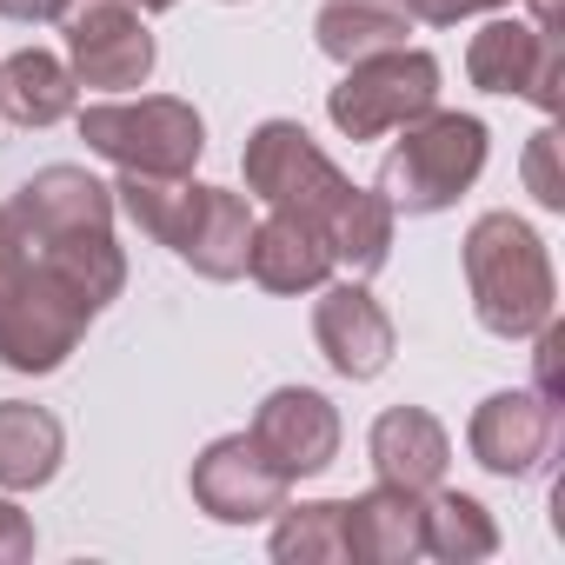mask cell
<instances>
[{
  "label": "cell",
  "mask_w": 565,
  "mask_h": 565,
  "mask_svg": "<svg viewBox=\"0 0 565 565\" xmlns=\"http://www.w3.org/2000/svg\"><path fill=\"white\" fill-rule=\"evenodd\" d=\"M127 253L114 239V186L87 167H41L0 206V366L61 373L87 327L120 300Z\"/></svg>",
  "instance_id": "1"
},
{
  "label": "cell",
  "mask_w": 565,
  "mask_h": 565,
  "mask_svg": "<svg viewBox=\"0 0 565 565\" xmlns=\"http://www.w3.org/2000/svg\"><path fill=\"white\" fill-rule=\"evenodd\" d=\"M239 173H246V193H259L273 213L307 220L333 246V266H347L353 279H373L393 259V220L399 213L386 206L380 186H353L300 120H259L246 134Z\"/></svg>",
  "instance_id": "2"
},
{
  "label": "cell",
  "mask_w": 565,
  "mask_h": 565,
  "mask_svg": "<svg viewBox=\"0 0 565 565\" xmlns=\"http://www.w3.org/2000/svg\"><path fill=\"white\" fill-rule=\"evenodd\" d=\"M114 206L200 279H239L253 246V206L233 186H200L193 173H120Z\"/></svg>",
  "instance_id": "3"
},
{
  "label": "cell",
  "mask_w": 565,
  "mask_h": 565,
  "mask_svg": "<svg viewBox=\"0 0 565 565\" xmlns=\"http://www.w3.org/2000/svg\"><path fill=\"white\" fill-rule=\"evenodd\" d=\"M466 294L492 340H532L558 313L545 239L519 213H479L466 233Z\"/></svg>",
  "instance_id": "4"
},
{
  "label": "cell",
  "mask_w": 565,
  "mask_h": 565,
  "mask_svg": "<svg viewBox=\"0 0 565 565\" xmlns=\"http://www.w3.org/2000/svg\"><path fill=\"white\" fill-rule=\"evenodd\" d=\"M406 140L380 160V193L393 213H446L486 173V120L472 114H419L399 127Z\"/></svg>",
  "instance_id": "5"
},
{
  "label": "cell",
  "mask_w": 565,
  "mask_h": 565,
  "mask_svg": "<svg viewBox=\"0 0 565 565\" xmlns=\"http://www.w3.org/2000/svg\"><path fill=\"white\" fill-rule=\"evenodd\" d=\"M81 140L120 173H193L206 153V120L193 114V100L140 94V100L81 107Z\"/></svg>",
  "instance_id": "6"
},
{
  "label": "cell",
  "mask_w": 565,
  "mask_h": 565,
  "mask_svg": "<svg viewBox=\"0 0 565 565\" xmlns=\"http://www.w3.org/2000/svg\"><path fill=\"white\" fill-rule=\"evenodd\" d=\"M439 107V61L426 47H393V54H373V61H353L347 81L327 94V120L347 134V140H380V134H399L406 120L433 114Z\"/></svg>",
  "instance_id": "7"
},
{
  "label": "cell",
  "mask_w": 565,
  "mask_h": 565,
  "mask_svg": "<svg viewBox=\"0 0 565 565\" xmlns=\"http://www.w3.org/2000/svg\"><path fill=\"white\" fill-rule=\"evenodd\" d=\"M67 67L81 87H100V94H127V87H147L160 47L140 21V8L127 0H67Z\"/></svg>",
  "instance_id": "8"
},
{
  "label": "cell",
  "mask_w": 565,
  "mask_h": 565,
  "mask_svg": "<svg viewBox=\"0 0 565 565\" xmlns=\"http://www.w3.org/2000/svg\"><path fill=\"white\" fill-rule=\"evenodd\" d=\"M466 74L479 94H512V100H532L539 114H558L565 100V47L558 34H539L532 21L492 14L466 47Z\"/></svg>",
  "instance_id": "9"
},
{
  "label": "cell",
  "mask_w": 565,
  "mask_h": 565,
  "mask_svg": "<svg viewBox=\"0 0 565 565\" xmlns=\"http://www.w3.org/2000/svg\"><path fill=\"white\" fill-rule=\"evenodd\" d=\"M186 486H193V505H200L206 519H220V525H259V519H273L279 505H287V492H294V479L279 472L246 433L213 439V446L193 459Z\"/></svg>",
  "instance_id": "10"
},
{
  "label": "cell",
  "mask_w": 565,
  "mask_h": 565,
  "mask_svg": "<svg viewBox=\"0 0 565 565\" xmlns=\"http://www.w3.org/2000/svg\"><path fill=\"white\" fill-rule=\"evenodd\" d=\"M313 340L340 380H380L399 353L393 313L366 294V279H327L313 300Z\"/></svg>",
  "instance_id": "11"
},
{
  "label": "cell",
  "mask_w": 565,
  "mask_h": 565,
  "mask_svg": "<svg viewBox=\"0 0 565 565\" xmlns=\"http://www.w3.org/2000/svg\"><path fill=\"white\" fill-rule=\"evenodd\" d=\"M246 439H253L279 472H287V479H313V472H327V466L340 459V413H333V399L313 393V386H279V393L259 399Z\"/></svg>",
  "instance_id": "12"
},
{
  "label": "cell",
  "mask_w": 565,
  "mask_h": 565,
  "mask_svg": "<svg viewBox=\"0 0 565 565\" xmlns=\"http://www.w3.org/2000/svg\"><path fill=\"white\" fill-rule=\"evenodd\" d=\"M552 439H558V406H545L532 386L479 399V413H472V426H466V452H472L492 479H525V472H539L545 452H552Z\"/></svg>",
  "instance_id": "13"
},
{
  "label": "cell",
  "mask_w": 565,
  "mask_h": 565,
  "mask_svg": "<svg viewBox=\"0 0 565 565\" xmlns=\"http://www.w3.org/2000/svg\"><path fill=\"white\" fill-rule=\"evenodd\" d=\"M366 452H373V472L406 492L446 486V466H452V439L426 406H386L366 433Z\"/></svg>",
  "instance_id": "14"
},
{
  "label": "cell",
  "mask_w": 565,
  "mask_h": 565,
  "mask_svg": "<svg viewBox=\"0 0 565 565\" xmlns=\"http://www.w3.org/2000/svg\"><path fill=\"white\" fill-rule=\"evenodd\" d=\"M246 273L259 279L266 294H320L327 279H333V246H327L307 220L273 213V220H253Z\"/></svg>",
  "instance_id": "15"
},
{
  "label": "cell",
  "mask_w": 565,
  "mask_h": 565,
  "mask_svg": "<svg viewBox=\"0 0 565 565\" xmlns=\"http://www.w3.org/2000/svg\"><path fill=\"white\" fill-rule=\"evenodd\" d=\"M419 505L426 492L406 486H373L360 499H347V558L353 565H406L419 558Z\"/></svg>",
  "instance_id": "16"
},
{
  "label": "cell",
  "mask_w": 565,
  "mask_h": 565,
  "mask_svg": "<svg viewBox=\"0 0 565 565\" xmlns=\"http://www.w3.org/2000/svg\"><path fill=\"white\" fill-rule=\"evenodd\" d=\"M81 107V81L61 54L47 47H21L0 61V114L14 127H54Z\"/></svg>",
  "instance_id": "17"
},
{
  "label": "cell",
  "mask_w": 565,
  "mask_h": 565,
  "mask_svg": "<svg viewBox=\"0 0 565 565\" xmlns=\"http://www.w3.org/2000/svg\"><path fill=\"white\" fill-rule=\"evenodd\" d=\"M67 433L34 399H0V492H34L61 472Z\"/></svg>",
  "instance_id": "18"
},
{
  "label": "cell",
  "mask_w": 565,
  "mask_h": 565,
  "mask_svg": "<svg viewBox=\"0 0 565 565\" xmlns=\"http://www.w3.org/2000/svg\"><path fill=\"white\" fill-rule=\"evenodd\" d=\"M406 34H413V21L393 8V0H327V8L313 14V41L340 67L406 47Z\"/></svg>",
  "instance_id": "19"
},
{
  "label": "cell",
  "mask_w": 565,
  "mask_h": 565,
  "mask_svg": "<svg viewBox=\"0 0 565 565\" xmlns=\"http://www.w3.org/2000/svg\"><path fill=\"white\" fill-rule=\"evenodd\" d=\"M419 552L426 558H446V565H479V558L499 552V525H492V512L472 492L433 486L426 505H419Z\"/></svg>",
  "instance_id": "20"
},
{
  "label": "cell",
  "mask_w": 565,
  "mask_h": 565,
  "mask_svg": "<svg viewBox=\"0 0 565 565\" xmlns=\"http://www.w3.org/2000/svg\"><path fill=\"white\" fill-rule=\"evenodd\" d=\"M273 558L279 565H347V499L279 505L273 512Z\"/></svg>",
  "instance_id": "21"
},
{
  "label": "cell",
  "mask_w": 565,
  "mask_h": 565,
  "mask_svg": "<svg viewBox=\"0 0 565 565\" xmlns=\"http://www.w3.org/2000/svg\"><path fill=\"white\" fill-rule=\"evenodd\" d=\"M558 127H539L525 140V193L545 206V213H565V167H558Z\"/></svg>",
  "instance_id": "22"
},
{
  "label": "cell",
  "mask_w": 565,
  "mask_h": 565,
  "mask_svg": "<svg viewBox=\"0 0 565 565\" xmlns=\"http://www.w3.org/2000/svg\"><path fill=\"white\" fill-rule=\"evenodd\" d=\"M393 8H399L406 21H426V28H459V21H472V14L512 8V0H393Z\"/></svg>",
  "instance_id": "23"
},
{
  "label": "cell",
  "mask_w": 565,
  "mask_h": 565,
  "mask_svg": "<svg viewBox=\"0 0 565 565\" xmlns=\"http://www.w3.org/2000/svg\"><path fill=\"white\" fill-rule=\"evenodd\" d=\"M28 558H34V519L14 499H0V565H28Z\"/></svg>",
  "instance_id": "24"
},
{
  "label": "cell",
  "mask_w": 565,
  "mask_h": 565,
  "mask_svg": "<svg viewBox=\"0 0 565 565\" xmlns=\"http://www.w3.org/2000/svg\"><path fill=\"white\" fill-rule=\"evenodd\" d=\"M0 14H8V21H34V28H47V21L67 14V0H0Z\"/></svg>",
  "instance_id": "25"
},
{
  "label": "cell",
  "mask_w": 565,
  "mask_h": 565,
  "mask_svg": "<svg viewBox=\"0 0 565 565\" xmlns=\"http://www.w3.org/2000/svg\"><path fill=\"white\" fill-rule=\"evenodd\" d=\"M532 28L539 34H558V0H532Z\"/></svg>",
  "instance_id": "26"
},
{
  "label": "cell",
  "mask_w": 565,
  "mask_h": 565,
  "mask_svg": "<svg viewBox=\"0 0 565 565\" xmlns=\"http://www.w3.org/2000/svg\"><path fill=\"white\" fill-rule=\"evenodd\" d=\"M127 8H140V14H167L173 0H127Z\"/></svg>",
  "instance_id": "27"
}]
</instances>
